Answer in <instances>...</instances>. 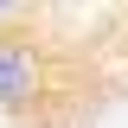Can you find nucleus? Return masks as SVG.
<instances>
[{
  "instance_id": "1",
  "label": "nucleus",
  "mask_w": 128,
  "mask_h": 128,
  "mask_svg": "<svg viewBox=\"0 0 128 128\" xmlns=\"http://www.w3.org/2000/svg\"><path fill=\"white\" fill-rule=\"evenodd\" d=\"M38 90H45V51L26 32H6L0 38V109H26Z\"/></svg>"
},
{
  "instance_id": "2",
  "label": "nucleus",
  "mask_w": 128,
  "mask_h": 128,
  "mask_svg": "<svg viewBox=\"0 0 128 128\" xmlns=\"http://www.w3.org/2000/svg\"><path fill=\"white\" fill-rule=\"evenodd\" d=\"M26 13H32L26 0H0V38H6V32H13V26H19V19H26Z\"/></svg>"
}]
</instances>
